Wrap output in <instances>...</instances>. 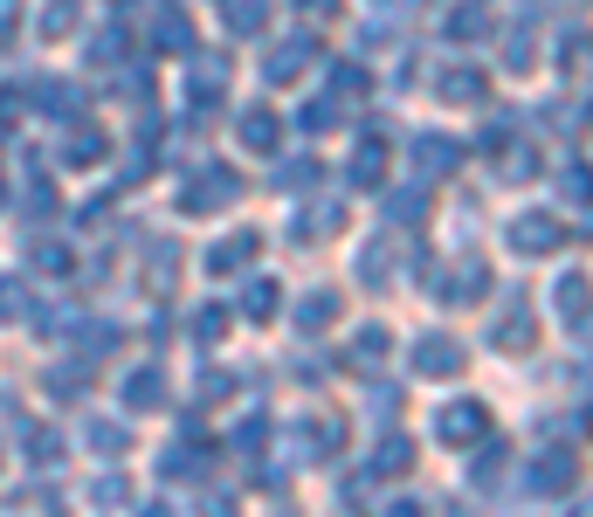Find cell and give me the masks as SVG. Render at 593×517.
Masks as SVG:
<instances>
[{
    "mask_svg": "<svg viewBox=\"0 0 593 517\" xmlns=\"http://www.w3.org/2000/svg\"><path fill=\"white\" fill-rule=\"evenodd\" d=\"M304 132H331V103H304Z\"/></svg>",
    "mask_w": 593,
    "mask_h": 517,
    "instance_id": "obj_25",
    "label": "cell"
},
{
    "mask_svg": "<svg viewBox=\"0 0 593 517\" xmlns=\"http://www.w3.org/2000/svg\"><path fill=\"white\" fill-rule=\"evenodd\" d=\"M380 352H386V331L373 324V331H359V339H352V366H380Z\"/></svg>",
    "mask_w": 593,
    "mask_h": 517,
    "instance_id": "obj_19",
    "label": "cell"
},
{
    "mask_svg": "<svg viewBox=\"0 0 593 517\" xmlns=\"http://www.w3.org/2000/svg\"><path fill=\"white\" fill-rule=\"evenodd\" d=\"M497 470H504V449H483V462H476L470 476H476V483H497Z\"/></svg>",
    "mask_w": 593,
    "mask_h": 517,
    "instance_id": "obj_24",
    "label": "cell"
},
{
    "mask_svg": "<svg viewBox=\"0 0 593 517\" xmlns=\"http://www.w3.org/2000/svg\"><path fill=\"white\" fill-rule=\"evenodd\" d=\"M228 29L255 35V29H263V0H228Z\"/></svg>",
    "mask_w": 593,
    "mask_h": 517,
    "instance_id": "obj_17",
    "label": "cell"
},
{
    "mask_svg": "<svg viewBox=\"0 0 593 517\" xmlns=\"http://www.w3.org/2000/svg\"><path fill=\"white\" fill-rule=\"evenodd\" d=\"M318 179H325V173H318V160H311V166H283L276 187H290V194H297V187H318Z\"/></svg>",
    "mask_w": 593,
    "mask_h": 517,
    "instance_id": "obj_22",
    "label": "cell"
},
{
    "mask_svg": "<svg viewBox=\"0 0 593 517\" xmlns=\"http://www.w3.org/2000/svg\"><path fill=\"white\" fill-rule=\"evenodd\" d=\"M442 97H449V103H476V97H483V69H470V63L449 69V76H442Z\"/></svg>",
    "mask_w": 593,
    "mask_h": 517,
    "instance_id": "obj_12",
    "label": "cell"
},
{
    "mask_svg": "<svg viewBox=\"0 0 593 517\" xmlns=\"http://www.w3.org/2000/svg\"><path fill=\"white\" fill-rule=\"evenodd\" d=\"M352 173H359V187H373V179L386 173V145H380V139L359 145V152H352Z\"/></svg>",
    "mask_w": 593,
    "mask_h": 517,
    "instance_id": "obj_16",
    "label": "cell"
},
{
    "mask_svg": "<svg viewBox=\"0 0 593 517\" xmlns=\"http://www.w3.org/2000/svg\"><path fill=\"white\" fill-rule=\"evenodd\" d=\"M483 428H490V414H483L476 400H455V407L435 414V435H442V442H476Z\"/></svg>",
    "mask_w": 593,
    "mask_h": 517,
    "instance_id": "obj_4",
    "label": "cell"
},
{
    "mask_svg": "<svg viewBox=\"0 0 593 517\" xmlns=\"http://www.w3.org/2000/svg\"><path fill=\"white\" fill-rule=\"evenodd\" d=\"M455 160H462L455 139H421V145H415V166H421V173H455Z\"/></svg>",
    "mask_w": 593,
    "mask_h": 517,
    "instance_id": "obj_10",
    "label": "cell"
},
{
    "mask_svg": "<svg viewBox=\"0 0 593 517\" xmlns=\"http://www.w3.org/2000/svg\"><path fill=\"white\" fill-rule=\"evenodd\" d=\"M497 345H504V352H531V345H538V324H531V310H525V304H518V310H504Z\"/></svg>",
    "mask_w": 593,
    "mask_h": 517,
    "instance_id": "obj_9",
    "label": "cell"
},
{
    "mask_svg": "<svg viewBox=\"0 0 593 517\" xmlns=\"http://www.w3.org/2000/svg\"><path fill=\"white\" fill-rule=\"evenodd\" d=\"M166 400V373H132L124 380V407H160Z\"/></svg>",
    "mask_w": 593,
    "mask_h": 517,
    "instance_id": "obj_11",
    "label": "cell"
},
{
    "mask_svg": "<svg viewBox=\"0 0 593 517\" xmlns=\"http://www.w3.org/2000/svg\"><path fill=\"white\" fill-rule=\"evenodd\" d=\"M490 29V21H483V8H462L455 21H449V35H483Z\"/></svg>",
    "mask_w": 593,
    "mask_h": 517,
    "instance_id": "obj_23",
    "label": "cell"
},
{
    "mask_svg": "<svg viewBox=\"0 0 593 517\" xmlns=\"http://www.w3.org/2000/svg\"><path fill=\"white\" fill-rule=\"evenodd\" d=\"M331 318H339V297H331V290H325V297H304V304H297V324H304V331H325Z\"/></svg>",
    "mask_w": 593,
    "mask_h": 517,
    "instance_id": "obj_14",
    "label": "cell"
},
{
    "mask_svg": "<svg viewBox=\"0 0 593 517\" xmlns=\"http://www.w3.org/2000/svg\"><path fill=\"white\" fill-rule=\"evenodd\" d=\"M304 63H311V35H297V42H283L276 56H270V84H297Z\"/></svg>",
    "mask_w": 593,
    "mask_h": 517,
    "instance_id": "obj_8",
    "label": "cell"
},
{
    "mask_svg": "<svg viewBox=\"0 0 593 517\" xmlns=\"http://www.w3.org/2000/svg\"><path fill=\"white\" fill-rule=\"evenodd\" d=\"M462 366H470V352H462V339H449V331H435V339L415 345V373L421 380H455Z\"/></svg>",
    "mask_w": 593,
    "mask_h": 517,
    "instance_id": "obj_1",
    "label": "cell"
},
{
    "mask_svg": "<svg viewBox=\"0 0 593 517\" xmlns=\"http://www.w3.org/2000/svg\"><path fill=\"white\" fill-rule=\"evenodd\" d=\"M304 14H311V21H331V14H339V0H304Z\"/></svg>",
    "mask_w": 593,
    "mask_h": 517,
    "instance_id": "obj_27",
    "label": "cell"
},
{
    "mask_svg": "<svg viewBox=\"0 0 593 517\" xmlns=\"http://www.w3.org/2000/svg\"><path fill=\"white\" fill-rule=\"evenodd\" d=\"M559 318L565 324H586L593 318V283L586 276H559Z\"/></svg>",
    "mask_w": 593,
    "mask_h": 517,
    "instance_id": "obj_7",
    "label": "cell"
},
{
    "mask_svg": "<svg viewBox=\"0 0 593 517\" xmlns=\"http://www.w3.org/2000/svg\"><path fill=\"white\" fill-rule=\"evenodd\" d=\"M559 194H565V200H586V207H593V166H565V173H559Z\"/></svg>",
    "mask_w": 593,
    "mask_h": 517,
    "instance_id": "obj_18",
    "label": "cell"
},
{
    "mask_svg": "<svg viewBox=\"0 0 593 517\" xmlns=\"http://www.w3.org/2000/svg\"><path fill=\"white\" fill-rule=\"evenodd\" d=\"M200 179H208V187H187V194H179V200H187V215H215V207H228V200L242 194V179L228 173V166H208Z\"/></svg>",
    "mask_w": 593,
    "mask_h": 517,
    "instance_id": "obj_3",
    "label": "cell"
},
{
    "mask_svg": "<svg viewBox=\"0 0 593 517\" xmlns=\"http://www.w3.org/2000/svg\"><path fill=\"white\" fill-rule=\"evenodd\" d=\"M373 470H380V476H400V470H407V442H400V435H394V442H380Z\"/></svg>",
    "mask_w": 593,
    "mask_h": 517,
    "instance_id": "obj_20",
    "label": "cell"
},
{
    "mask_svg": "<svg viewBox=\"0 0 593 517\" xmlns=\"http://www.w3.org/2000/svg\"><path fill=\"white\" fill-rule=\"evenodd\" d=\"M394 215H400V221H415V215H428V200H421V194H400V200H394Z\"/></svg>",
    "mask_w": 593,
    "mask_h": 517,
    "instance_id": "obj_26",
    "label": "cell"
},
{
    "mask_svg": "<svg viewBox=\"0 0 593 517\" xmlns=\"http://www.w3.org/2000/svg\"><path fill=\"white\" fill-rule=\"evenodd\" d=\"M483 290H490V270H483V263H455V270H449V283H442L435 297H449V304H470V297H483Z\"/></svg>",
    "mask_w": 593,
    "mask_h": 517,
    "instance_id": "obj_6",
    "label": "cell"
},
{
    "mask_svg": "<svg viewBox=\"0 0 593 517\" xmlns=\"http://www.w3.org/2000/svg\"><path fill=\"white\" fill-rule=\"evenodd\" d=\"M249 249H255V235H242V242H228V249H215V255H208V270H235V263H242Z\"/></svg>",
    "mask_w": 593,
    "mask_h": 517,
    "instance_id": "obj_21",
    "label": "cell"
},
{
    "mask_svg": "<svg viewBox=\"0 0 593 517\" xmlns=\"http://www.w3.org/2000/svg\"><path fill=\"white\" fill-rule=\"evenodd\" d=\"M565 235H559V221H546V215H525L518 228H510V249H525V255H552Z\"/></svg>",
    "mask_w": 593,
    "mask_h": 517,
    "instance_id": "obj_5",
    "label": "cell"
},
{
    "mask_svg": "<svg viewBox=\"0 0 593 517\" xmlns=\"http://www.w3.org/2000/svg\"><path fill=\"white\" fill-rule=\"evenodd\" d=\"M242 145L270 152V145H276V118H270V111H242Z\"/></svg>",
    "mask_w": 593,
    "mask_h": 517,
    "instance_id": "obj_15",
    "label": "cell"
},
{
    "mask_svg": "<svg viewBox=\"0 0 593 517\" xmlns=\"http://www.w3.org/2000/svg\"><path fill=\"white\" fill-rule=\"evenodd\" d=\"M573 476H580V455H565V449H546L531 462V497H559V490H573Z\"/></svg>",
    "mask_w": 593,
    "mask_h": 517,
    "instance_id": "obj_2",
    "label": "cell"
},
{
    "mask_svg": "<svg viewBox=\"0 0 593 517\" xmlns=\"http://www.w3.org/2000/svg\"><path fill=\"white\" fill-rule=\"evenodd\" d=\"M242 318H255V324H263V318H276V283H270V276L242 290Z\"/></svg>",
    "mask_w": 593,
    "mask_h": 517,
    "instance_id": "obj_13",
    "label": "cell"
}]
</instances>
